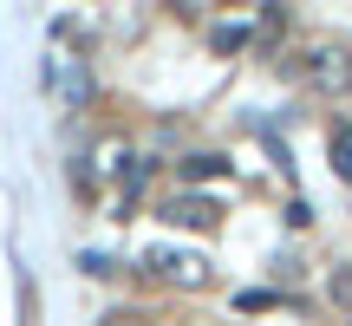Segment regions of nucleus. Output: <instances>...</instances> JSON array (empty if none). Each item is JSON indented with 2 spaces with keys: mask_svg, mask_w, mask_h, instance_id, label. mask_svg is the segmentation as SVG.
Listing matches in <instances>:
<instances>
[{
  "mask_svg": "<svg viewBox=\"0 0 352 326\" xmlns=\"http://www.w3.org/2000/svg\"><path fill=\"white\" fill-rule=\"evenodd\" d=\"M307 85L327 91V98H340V91H352V46H333V39H320L314 52H307Z\"/></svg>",
  "mask_w": 352,
  "mask_h": 326,
  "instance_id": "nucleus-1",
  "label": "nucleus"
},
{
  "mask_svg": "<svg viewBox=\"0 0 352 326\" xmlns=\"http://www.w3.org/2000/svg\"><path fill=\"white\" fill-rule=\"evenodd\" d=\"M157 215H164L170 228H196V235H215V228H222V202H215V196H196V189L170 196Z\"/></svg>",
  "mask_w": 352,
  "mask_h": 326,
  "instance_id": "nucleus-2",
  "label": "nucleus"
},
{
  "mask_svg": "<svg viewBox=\"0 0 352 326\" xmlns=\"http://www.w3.org/2000/svg\"><path fill=\"white\" fill-rule=\"evenodd\" d=\"M144 268H151V274H164V281H176V287H209V261H202V254L151 248V254H144Z\"/></svg>",
  "mask_w": 352,
  "mask_h": 326,
  "instance_id": "nucleus-3",
  "label": "nucleus"
},
{
  "mask_svg": "<svg viewBox=\"0 0 352 326\" xmlns=\"http://www.w3.org/2000/svg\"><path fill=\"white\" fill-rule=\"evenodd\" d=\"M254 33H261V26H254V20H222V26H215V33H209V46H215V52H222V59H228V52L254 46Z\"/></svg>",
  "mask_w": 352,
  "mask_h": 326,
  "instance_id": "nucleus-4",
  "label": "nucleus"
},
{
  "mask_svg": "<svg viewBox=\"0 0 352 326\" xmlns=\"http://www.w3.org/2000/svg\"><path fill=\"white\" fill-rule=\"evenodd\" d=\"M176 176H183V183H215V176H228V157L196 151V157H183V163H176Z\"/></svg>",
  "mask_w": 352,
  "mask_h": 326,
  "instance_id": "nucleus-5",
  "label": "nucleus"
},
{
  "mask_svg": "<svg viewBox=\"0 0 352 326\" xmlns=\"http://www.w3.org/2000/svg\"><path fill=\"white\" fill-rule=\"evenodd\" d=\"M327 151H333V170H340V183H352V124H333Z\"/></svg>",
  "mask_w": 352,
  "mask_h": 326,
  "instance_id": "nucleus-6",
  "label": "nucleus"
},
{
  "mask_svg": "<svg viewBox=\"0 0 352 326\" xmlns=\"http://www.w3.org/2000/svg\"><path fill=\"white\" fill-rule=\"evenodd\" d=\"M327 301L340 307V314L352 320V268H333V281H327Z\"/></svg>",
  "mask_w": 352,
  "mask_h": 326,
  "instance_id": "nucleus-7",
  "label": "nucleus"
},
{
  "mask_svg": "<svg viewBox=\"0 0 352 326\" xmlns=\"http://www.w3.org/2000/svg\"><path fill=\"white\" fill-rule=\"evenodd\" d=\"M280 294H261V287H248V294H235V314H261V307H274Z\"/></svg>",
  "mask_w": 352,
  "mask_h": 326,
  "instance_id": "nucleus-8",
  "label": "nucleus"
}]
</instances>
